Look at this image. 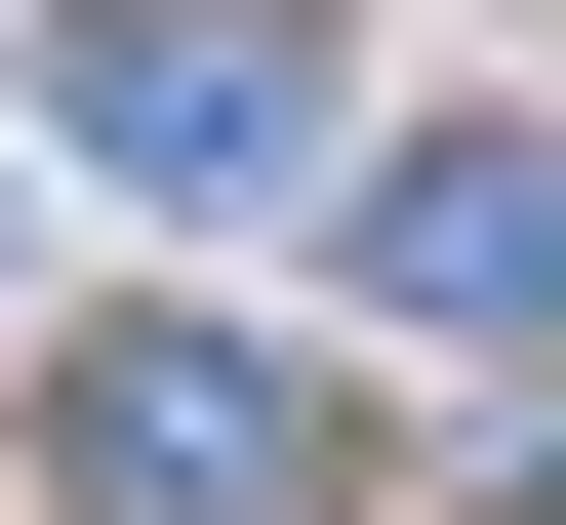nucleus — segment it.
I'll return each instance as SVG.
<instances>
[{
	"instance_id": "3",
	"label": "nucleus",
	"mask_w": 566,
	"mask_h": 525,
	"mask_svg": "<svg viewBox=\"0 0 566 525\" xmlns=\"http://www.w3.org/2000/svg\"><path fill=\"white\" fill-rule=\"evenodd\" d=\"M365 324L566 364V122H446V162H365Z\"/></svg>"
},
{
	"instance_id": "2",
	"label": "nucleus",
	"mask_w": 566,
	"mask_h": 525,
	"mask_svg": "<svg viewBox=\"0 0 566 525\" xmlns=\"http://www.w3.org/2000/svg\"><path fill=\"white\" fill-rule=\"evenodd\" d=\"M41 122H82L122 202H283V162H324V41H283V0H82Z\"/></svg>"
},
{
	"instance_id": "1",
	"label": "nucleus",
	"mask_w": 566,
	"mask_h": 525,
	"mask_svg": "<svg viewBox=\"0 0 566 525\" xmlns=\"http://www.w3.org/2000/svg\"><path fill=\"white\" fill-rule=\"evenodd\" d=\"M41 525H365V405L283 324H41Z\"/></svg>"
}]
</instances>
